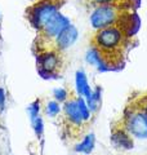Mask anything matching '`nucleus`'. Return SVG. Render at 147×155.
I'll list each match as a JSON object with an SVG mask.
<instances>
[{
  "mask_svg": "<svg viewBox=\"0 0 147 155\" xmlns=\"http://www.w3.org/2000/svg\"><path fill=\"white\" fill-rule=\"evenodd\" d=\"M132 35L133 34L120 22L96 30L92 38V51L88 54V61L97 62L103 70H112L122 66Z\"/></svg>",
  "mask_w": 147,
  "mask_h": 155,
  "instance_id": "nucleus-1",
  "label": "nucleus"
},
{
  "mask_svg": "<svg viewBox=\"0 0 147 155\" xmlns=\"http://www.w3.org/2000/svg\"><path fill=\"white\" fill-rule=\"evenodd\" d=\"M79 98L80 97L74 91H68V96L63 101V107L61 111L62 137L71 142L81 141L87 133L88 119L80 109Z\"/></svg>",
  "mask_w": 147,
  "mask_h": 155,
  "instance_id": "nucleus-2",
  "label": "nucleus"
},
{
  "mask_svg": "<svg viewBox=\"0 0 147 155\" xmlns=\"http://www.w3.org/2000/svg\"><path fill=\"white\" fill-rule=\"evenodd\" d=\"M112 132H120L132 140H147V114L128 100L120 119L112 127Z\"/></svg>",
  "mask_w": 147,
  "mask_h": 155,
  "instance_id": "nucleus-3",
  "label": "nucleus"
},
{
  "mask_svg": "<svg viewBox=\"0 0 147 155\" xmlns=\"http://www.w3.org/2000/svg\"><path fill=\"white\" fill-rule=\"evenodd\" d=\"M68 26H70V19L67 17H65L60 12L53 14L47 21L45 25L38 31V39H36V44H35L38 53L52 49L57 38Z\"/></svg>",
  "mask_w": 147,
  "mask_h": 155,
  "instance_id": "nucleus-4",
  "label": "nucleus"
},
{
  "mask_svg": "<svg viewBox=\"0 0 147 155\" xmlns=\"http://www.w3.org/2000/svg\"><path fill=\"white\" fill-rule=\"evenodd\" d=\"M125 12L119 4H98L90 14V25L93 28L100 30L121 21Z\"/></svg>",
  "mask_w": 147,
  "mask_h": 155,
  "instance_id": "nucleus-5",
  "label": "nucleus"
},
{
  "mask_svg": "<svg viewBox=\"0 0 147 155\" xmlns=\"http://www.w3.org/2000/svg\"><path fill=\"white\" fill-rule=\"evenodd\" d=\"M62 53L54 49H48L38 53V67L40 74L45 78L60 75L62 69Z\"/></svg>",
  "mask_w": 147,
  "mask_h": 155,
  "instance_id": "nucleus-6",
  "label": "nucleus"
},
{
  "mask_svg": "<svg viewBox=\"0 0 147 155\" xmlns=\"http://www.w3.org/2000/svg\"><path fill=\"white\" fill-rule=\"evenodd\" d=\"M57 12H58V7L54 2H52V0H44V2L38 3L35 7H32L30 9L28 18H30L31 25L39 31L47 23L48 19Z\"/></svg>",
  "mask_w": 147,
  "mask_h": 155,
  "instance_id": "nucleus-7",
  "label": "nucleus"
},
{
  "mask_svg": "<svg viewBox=\"0 0 147 155\" xmlns=\"http://www.w3.org/2000/svg\"><path fill=\"white\" fill-rule=\"evenodd\" d=\"M77 39V30L75 26L70 25L68 27H66L65 30L61 32V35L57 38V40L54 41V44H53L52 49H54L57 52H65L66 49H68L76 41Z\"/></svg>",
  "mask_w": 147,
  "mask_h": 155,
  "instance_id": "nucleus-8",
  "label": "nucleus"
},
{
  "mask_svg": "<svg viewBox=\"0 0 147 155\" xmlns=\"http://www.w3.org/2000/svg\"><path fill=\"white\" fill-rule=\"evenodd\" d=\"M76 87H77L79 94H85L87 97L90 94L89 85H88V83H87V78L84 75V72H81V71L76 74Z\"/></svg>",
  "mask_w": 147,
  "mask_h": 155,
  "instance_id": "nucleus-9",
  "label": "nucleus"
},
{
  "mask_svg": "<svg viewBox=\"0 0 147 155\" xmlns=\"http://www.w3.org/2000/svg\"><path fill=\"white\" fill-rule=\"evenodd\" d=\"M129 100H132L139 109H142L147 114V91L138 92V93H136L134 96H132Z\"/></svg>",
  "mask_w": 147,
  "mask_h": 155,
  "instance_id": "nucleus-10",
  "label": "nucleus"
},
{
  "mask_svg": "<svg viewBox=\"0 0 147 155\" xmlns=\"http://www.w3.org/2000/svg\"><path fill=\"white\" fill-rule=\"evenodd\" d=\"M93 143H94V141H93V136H90V137L85 138V141L80 143L79 146L76 147V151H85V153H89L92 147H93Z\"/></svg>",
  "mask_w": 147,
  "mask_h": 155,
  "instance_id": "nucleus-11",
  "label": "nucleus"
},
{
  "mask_svg": "<svg viewBox=\"0 0 147 155\" xmlns=\"http://www.w3.org/2000/svg\"><path fill=\"white\" fill-rule=\"evenodd\" d=\"M60 113V105H58L57 101H51L48 102V106H47V114L54 116Z\"/></svg>",
  "mask_w": 147,
  "mask_h": 155,
  "instance_id": "nucleus-12",
  "label": "nucleus"
},
{
  "mask_svg": "<svg viewBox=\"0 0 147 155\" xmlns=\"http://www.w3.org/2000/svg\"><path fill=\"white\" fill-rule=\"evenodd\" d=\"M97 5L98 4H119L120 3V0H93ZM120 5V4H119Z\"/></svg>",
  "mask_w": 147,
  "mask_h": 155,
  "instance_id": "nucleus-13",
  "label": "nucleus"
}]
</instances>
